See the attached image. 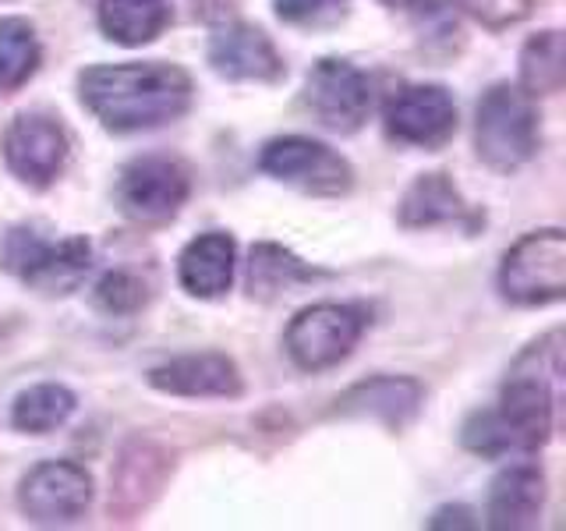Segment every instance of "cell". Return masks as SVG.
I'll use <instances>...</instances> for the list:
<instances>
[{"mask_svg":"<svg viewBox=\"0 0 566 531\" xmlns=\"http://www.w3.org/2000/svg\"><path fill=\"white\" fill-rule=\"evenodd\" d=\"M78 96L106 132L132 135L181 117L191 106V79L164 61L96 64L78 75Z\"/></svg>","mask_w":566,"mask_h":531,"instance_id":"2","label":"cell"},{"mask_svg":"<svg viewBox=\"0 0 566 531\" xmlns=\"http://www.w3.org/2000/svg\"><path fill=\"white\" fill-rule=\"evenodd\" d=\"M421 400H424V389L415 379L376 376V379L350 386L347 394L336 400L333 412L350 415V418H379L389 429H403V425L415 421V415L421 412Z\"/></svg>","mask_w":566,"mask_h":531,"instance_id":"15","label":"cell"},{"mask_svg":"<svg viewBox=\"0 0 566 531\" xmlns=\"http://www.w3.org/2000/svg\"><path fill=\"white\" fill-rule=\"evenodd\" d=\"M318 273L312 266H305L297 256H291L287 248L280 244H255L252 248V262H248V288L259 298H273L280 291H291L294 283L315 280Z\"/></svg>","mask_w":566,"mask_h":531,"instance_id":"23","label":"cell"},{"mask_svg":"<svg viewBox=\"0 0 566 531\" xmlns=\"http://www.w3.org/2000/svg\"><path fill=\"white\" fill-rule=\"evenodd\" d=\"M566 82V43L563 32L545 29L531 35L521 50V85L527 96H553Z\"/></svg>","mask_w":566,"mask_h":531,"instance_id":"20","label":"cell"},{"mask_svg":"<svg viewBox=\"0 0 566 531\" xmlns=\"http://www.w3.org/2000/svg\"><path fill=\"white\" fill-rule=\"evenodd\" d=\"M259 167L276 177V181L301 188L305 195H344L354 185V170L340 153L301 135L273 138L262 149Z\"/></svg>","mask_w":566,"mask_h":531,"instance_id":"8","label":"cell"},{"mask_svg":"<svg viewBox=\"0 0 566 531\" xmlns=\"http://www.w3.org/2000/svg\"><path fill=\"white\" fill-rule=\"evenodd\" d=\"M382 4H389V8H407V4H415V0H382Z\"/></svg>","mask_w":566,"mask_h":531,"instance_id":"31","label":"cell"},{"mask_svg":"<svg viewBox=\"0 0 566 531\" xmlns=\"http://www.w3.org/2000/svg\"><path fill=\"white\" fill-rule=\"evenodd\" d=\"M167 0H99V29L120 46H146L170 25Z\"/></svg>","mask_w":566,"mask_h":531,"instance_id":"19","label":"cell"},{"mask_svg":"<svg viewBox=\"0 0 566 531\" xmlns=\"http://www.w3.org/2000/svg\"><path fill=\"white\" fill-rule=\"evenodd\" d=\"M460 8L474 14L478 22L489 29H506V25L524 22L531 8H535V0H460Z\"/></svg>","mask_w":566,"mask_h":531,"instance_id":"28","label":"cell"},{"mask_svg":"<svg viewBox=\"0 0 566 531\" xmlns=\"http://www.w3.org/2000/svg\"><path fill=\"white\" fill-rule=\"evenodd\" d=\"M142 301H146V288H142V283L132 273H124V270L106 273L99 280V288H96V305L103 312H111V315H128V312H135L142 305Z\"/></svg>","mask_w":566,"mask_h":531,"instance_id":"26","label":"cell"},{"mask_svg":"<svg viewBox=\"0 0 566 531\" xmlns=\"http://www.w3.org/2000/svg\"><path fill=\"white\" fill-rule=\"evenodd\" d=\"M386 132L403 146L439 149L457 132V103L442 85H407L386 103Z\"/></svg>","mask_w":566,"mask_h":531,"instance_id":"12","label":"cell"},{"mask_svg":"<svg viewBox=\"0 0 566 531\" xmlns=\"http://www.w3.org/2000/svg\"><path fill=\"white\" fill-rule=\"evenodd\" d=\"M429 528H474V521L468 507H442L429 521Z\"/></svg>","mask_w":566,"mask_h":531,"instance_id":"29","label":"cell"},{"mask_svg":"<svg viewBox=\"0 0 566 531\" xmlns=\"http://www.w3.org/2000/svg\"><path fill=\"white\" fill-rule=\"evenodd\" d=\"M67 132L46 114H18L4 132V159L18 181L46 188L67 164Z\"/></svg>","mask_w":566,"mask_h":531,"instance_id":"11","label":"cell"},{"mask_svg":"<svg viewBox=\"0 0 566 531\" xmlns=\"http://www.w3.org/2000/svg\"><path fill=\"white\" fill-rule=\"evenodd\" d=\"M149 383L174 397H238L241 372L227 354H185L149 372Z\"/></svg>","mask_w":566,"mask_h":531,"instance_id":"14","label":"cell"},{"mask_svg":"<svg viewBox=\"0 0 566 531\" xmlns=\"http://www.w3.org/2000/svg\"><path fill=\"white\" fill-rule=\"evenodd\" d=\"M545 507V478L531 465H510L489 489V524L495 531H524L538 524Z\"/></svg>","mask_w":566,"mask_h":531,"instance_id":"16","label":"cell"},{"mask_svg":"<svg viewBox=\"0 0 566 531\" xmlns=\"http://www.w3.org/2000/svg\"><path fill=\"white\" fill-rule=\"evenodd\" d=\"M238 0H195V14L206 22H223L227 14H234Z\"/></svg>","mask_w":566,"mask_h":531,"instance_id":"30","label":"cell"},{"mask_svg":"<svg viewBox=\"0 0 566 531\" xmlns=\"http://www.w3.org/2000/svg\"><path fill=\"white\" fill-rule=\"evenodd\" d=\"M305 106L323 128L336 135L358 132L371 111L368 75L336 58L318 61L305 79Z\"/></svg>","mask_w":566,"mask_h":531,"instance_id":"10","label":"cell"},{"mask_svg":"<svg viewBox=\"0 0 566 531\" xmlns=\"http://www.w3.org/2000/svg\"><path fill=\"white\" fill-rule=\"evenodd\" d=\"M188 167L170 156H138L117 174V206L135 223H167L188 202Z\"/></svg>","mask_w":566,"mask_h":531,"instance_id":"6","label":"cell"},{"mask_svg":"<svg viewBox=\"0 0 566 531\" xmlns=\"http://www.w3.org/2000/svg\"><path fill=\"white\" fill-rule=\"evenodd\" d=\"M234 259H238L234 238L220 235V230L199 235L181 252V259H177V277H181V288L188 294H195V298L227 294L230 280H234Z\"/></svg>","mask_w":566,"mask_h":531,"instance_id":"17","label":"cell"},{"mask_svg":"<svg viewBox=\"0 0 566 531\" xmlns=\"http://www.w3.org/2000/svg\"><path fill=\"white\" fill-rule=\"evenodd\" d=\"M156 465H164V454H156L149 442H135V447L124 454L120 460V471H117V482H114V503L117 510L124 513H135L138 507H146V500H142V489L146 486V492L153 496L159 489V482H164V475H153L149 471Z\"/></svg>","mask_w":566,"mask_h":531,"instance_id":"24","label":"cell"},{"mask_svg":"<svg viewBox=\"0 0 566 531\" xmlns=\"http://www.w3.org/2000/svg\"><path fill=\"white\" fill-rule=\"evenodd\" d=\"M563 379V333H548L545 341L527 347L510 379L503 383L500 404L492 412H478L464 425V447L482 457L531 454L553 436L556 386Z\"/></svg>","mask_w":566,"mask_h":531,"instance_id":"1","label":"cell"},{"mask_svg":"<svg viewBox=\"0 0 566 531\" xmlns=\"http://www.w3.org/2000/svg\"><path fill=\"white\" fill-rule=\"evenodd\" d=\"M365 312L350 305H312L297 312L287 326V354L297 368L305 372H323L340 365L347 354L358 347L365 333Z\"/></svg>","mask_w":566,"mask_h":531,"instance_id":"7","label":"cell"},{"mask_svg":"<svg viewBox=\"0 0 566 531\" xmlns=\"http://www.w3.org/2000/svg\"><path fill=\"white\" fill-rule=\"evenodd\" d=\"M500 291L513 305H556L566 298V235L556 227L524 235L503 256Z\"/></svg>","mask_w":566,"mask_h":531,"instance_id":"5","label":"cell"},{"mask_svg":"<svg viewBox=\"0 0 566 531\" xmlns=\"http://www.w3.org/2000/svg\"><path fill=\"white\" fill-rule=\"evenodd\" d=\"M71 412H75V394H71L67 386L43 383V386L25 389V394L14 400L11 425L18 433L43 436V433L57 429V425H64L71 418Z\"/></svg>","mask_w":566,"mask_h":531,"instance_id":"22","label":"cell"},{"mask_svg":"<svg viewBox=\"0 0 566 531\" xmlns=\"http://www.w3.org/2000/svg\"><path fill=\"white\" fill-rule=\"evenodd\" d=\"M209 64L230 82H280L283 58L273 40L255 25H223L209 40Z\"/></svg>","mask_w":566,"mask_h":531,"instance_id":"13","label":"cell"},{"mask_svg":"<svg viewBox=\"0 0 566 531\" xmlns=\"http://www.w3.org/2000/svg\"><path fill=\"white\" fill-rule=\"evenodd\" d=\"M407 8H415V25L424 43L429 46L442 43L447 50H453L460 25H457V14L447 4H439V0H415V4H407Z\"/></svg>","mask_w":566,"mask_h":531,"instance_id":"27","label":"cell"},{"mask_svg":"<svg viewBox=\"0 0 566 531\" xmlns=\"http://www.w3.org/2000/svg\"><path fill=\"white\" fill-rule=\"evenodd\" d=\"M0 266L40 294H67L93 270V244L85 238L46 241L32 227H14L0 244Z\"/></svg>","mask_w":566,"mask_h":531,"instance_id":"4","label":"cell"},{"mask_svg":"<svg viewBox=\"0 0 566 531\" xmlns=\"http://www.w3.org/2000/svg\"><path fill=\"white\" fill-rule=\"evenodd\" d=\"M474 146H478V156L500 174L517 170L535 156L538 114L524 88L506 85V82L489 88L482 103H478Z\"/></svg>","mask_w":566,"mask_h":531,"instance_id":"3","label":"cell"},{"mask_svg":"<svg viewBox=\"0 0 566 531\" xmlns=\"http://www.w3.org/2000/svg\"><path fill=\"white\" fill-rule=\"evenodd\" d=\"M18 503L32 524H71L93 503V478L75 460H43L22 478Z\"/></svg>","mask_w":566,"mask_h":531,"instance_id":"9","label":"cell"},{"mask_svg":"<svg viewBox=\"0 0 566 531\" xmlns=\"http://www.w3.org/2000/svg\"><path fill=\"white\" fill-rule=\"evenodd\" d=\"M400 223L403 227H439V223H478V212L460 199L457 185L447 174H421L418 181L403 191L400 199Z\"/></svg>","mask_w":566,"mask_h":531,"instance_id":"18","label":"cell"},{"mask_svg":"<svg viewBox=\"0 0 566 531\" xmlns=\"http://www.w3.org/2000/svg\"><path fill=\"white\" fill-rule=\"evenodd\" d=\"M43 61L35 29L25 18H0V93L22 88Z\"/></svg>","mask_w":566,"mask_h":531,"instance_id":"21","label":"cell"},{"mask_svg":"<svg viewBox=\"0 0 566 531\" xmlns=\"http://www.w3.org/2000/svg\"><path fill=\"white\" fill-rule=\"evenodd\" d=\"M273 8L287 25L329 29L336 22H344L350 0H273Z\"/></svg>","mask_w":566,"mask_h":531,"instance_id":"25","label":"cell"}]
</instances>
